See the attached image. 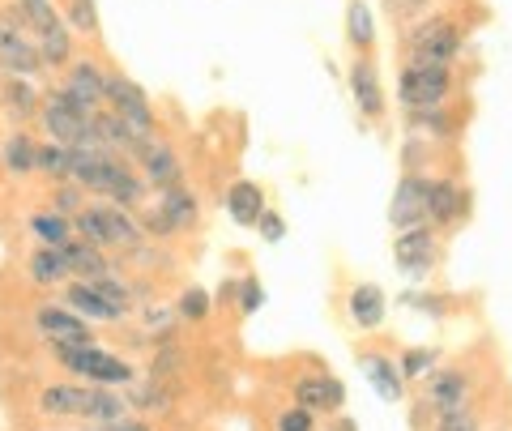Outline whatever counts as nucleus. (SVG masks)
I'll list each match as a JSON object with an SVG mask.
<instances>
[{
  "label": "nucleus",
  "instance_id": "12",
  "mask_svg": "<svg viewBox=\"0 0 512 431\" xmlns=\"http://www.w3.org/2000/svg\"><path fill=\"white\" fill-rule=\"evenodd\" d=\"M466 397H470V380H466V372H431V380H427V402H431V410L440 414H461L466 410Z\"/></svg>",
  "mask_w": 512,
  "mask_h": 431
},
{
  "label": "nucleus",
  "instance_id": "22",
  "mask_svg": "<svg viewBox=\"0 0 512 431\" xmlns=\"http://www.w3.org/2000/svg\"><path fill=\"white\" fill-rule=\"evenodd\" d=\"M350 321H355L359 329H376L384 321V291L372 282H363L350 291Z\"/></svg>",
  "mask_w": 512,
  "mask_h": 431
},
{
  "label": "nucleus",
  "instance_id": "34",
  "mask_svg": "<svg viewBox=\"0 0 512 431\" xmlns=\"http://www.w3.org/2000/svg\"><path fill=\"white\" fill-rule=\"evenodd\" d=\"M175 308H180L184 321L197 325V321H205V316H210V295H205L201 286H188V291L180 295V303H175Z\"/></svg>",
  "mask_w": 512,
  "mask_h": 431
},
{
  "label": "nucleus",
  "instance_id": "38",
  "mask_svg": "<svg viewBox=\"0 0 512 431\" xmlns=\"http://www.w3.org/2000/svg\"><path fill=\"white\" fill-rule=\"evenodd\" d=\"M431 363H436V355H431V350H410L406 363L397 367V372H402V376H423V372H431Z\"/></svg>",
  "mask_w": 512,
  "mask_h": 431
},
{
  "label": "nucleus",
  "instance_id": "29",
  "mask_svg": "<svg viewBox=\"0 0 512 431\" xmlns=\"http://www.w3.org/2000/svg\"><path fill=\"white\" fill-rule=\"evenodd\" d=\"M39 60H43V69L52 65V69H60V65H69L73 60V35L69 30H52V35H43L39 39Z\"/></svg>",
  "mask_w": 512,
  "mask_h": 431
},
{
  "label": "nucleus",
  "instance_id": "32",
  "mask_svg": "<svg viewBox=\"0 0 512 431\" xmlns=\"http://www.w3.org/2000/svg\"><path fill=\"white\" fill-rule=\"evenodd\" d=\"M35 171H43V175H52V180H69V150L64 146H39V154H35Z\"/></svg>",
  "mask_w": 512,
  "mask_h": 431
},
{
  "label": "nucleus",
  "instance_id": "7",
  "mask_svg": "<svg viewBox=\"0 0 512 431\" xmlns=\"http://www.w3.org/2000/svg\"><path fill=\"white\" fill-rule=\"evenodd\" d=\"M410 52L414 60H427V65H453L461 52V30L453 22H427L410 35Z\"/></svg>",
  "mask_w": 512,
  "mask_h": 431
},
{
  "label": "nucleus",
  "instance_id": "17",
  "mask_svg": "<svg viewBox=\"0 0 512 431\" xmlns=\"http://www.w3.org/2000/svg\"><path fill=\"white\" fill-rule=\"evenodd\" d=\"M227 210H231V218L239 222V227H256V218L265 214V193L252 180H235L227 188Z\"/></svg>",
  "mask_w": 512,
  "mask_h": 431
},
{
  "label": "nucleus",
  "instance_id": "1",
  "mask_svg": "<svg viewBox=\"0 0 512 431\" xmlns=\"http://www.w3.org/2000/svg\"><path fill=\"white\" fill-rule=\"evenodd\" d=\"M69 175L77 188L111 197L120 210L141 201V180L124 163H116L107 150H69Z\"/></svg>",
  "mask_w": 512,
  "mask_h": 431
},
{
  "label": "nucleus",
  "instance_id": "2",
  "mask_svg": "<svg viewBox=\"0 0 512 431\" xmlns=\"http://www.w3.org/2000/svg\"><path fill=\"white\" fill-rule=\"evenodd\" d=\"M73 231L99 252L103 248H133V244H141V227L120 210V205H90V210H82L73 218Z\"/></svg>",
  "mask_w": 512,
  "mask_h": 431
},
{
  "label": "nucleus",
  "instance_id": "28",
  "mask_svg": "<svg viewBox=\"0 0 512 431\" xmlns=\"http://www.w3.org/2000/svg\"><path fill=\"white\" fill-rule=\"evenodd\" d=\"M124 397L120 393H111V389H99V385H90V406H86V419L94 423H111V419H124Z\"/></svg>",
  "mask_w": 512,
  "mask_h": 431
},
{
  "label": "nucleus",
  "instance_id": "4",
  "mask_svg": "<svg viewBox=\"0 0 512 431\" xmlns=\"http://www.w3.org/2000/svg\"><path fill=\"white\" fill-rule=\"evenodd\" d=\"M73 376H86V385H99V389H116L133 380V367H128L120 355H111L103 346H82V350H69V355H56Z\"/></svg>",
  "mask_w": 512,
  "mask_h": 431
},
{
  "label": "nucleus",
  "instance_id": "30",
  "mask_svg": "<svg viewBox=\"0 0 512 431\" xmlns=\"http://www.w3.org/2000/svg\"><path fill=\"white\" fill-rule=\"evenodd\" d=\"M0 99H5L9 116H18V120H26V116H35V111H39V94L30 90L26 77H22V82H18V77H13V82L5 86V94H0Z\"/></svg>",
  "mask_w": 512,
  "mask_h": 431
},
{
  "label": "nucleus",
  "instance_id": "6",
  "mask_svg": "<svg viewBox=\"0 0 512 431\" xmlns=\"http://www.w3.org/2000/svg\"><path fill=\"white\" fill-rule=\"evenodd\" d=\"M107 103H111V116H120L137 137H154V107L137 82L107 77Z\"/></svg>",
  "mask_w": 512,
  "mask_h": 431
},
{
  "label": "nucleus",
  "instance_id": "3",
  "mask_svg": "<svg viewBox=\"0 0 512 431\" xmlns=\"http://www.w3.org/2000/svg\"><path fill=\"white\" fill-rule=\"evenodd\" d=\"M448 86H453V73L448 65H427V60H410L402 69V82H397V99H402L406 111H427L440 107Z\"/></svg>",
  "mask_w": 512,
  "mask_h": 431
},
{
  "label": "nucleus",
  "instance_id": "35",
  "mask_svg": "<svg viewBox=\"0 0 512 431\" xmlns=\"http://www.w3.org/2000/svg\"><path fill=\"white\" fill-rule=\"evenodd\" d=\"M90 286H94V291H99L107 303H111V308H116L120 316L128 312V291H124V286L116 282V278H107V274H99V278H90Z\"/></svg>",
  "mask_w": 512,
  "mask_h": 431
},
{
  "label": "nucleus",
  "instance_id": "10",
  "mask_svg": "<svg viewBox=\"0 0 512 431\" xmlns=\"http://www.w3.org/2000/svg\"><path fill=\"white\" fill-rule=\"evenodd\" d=\"M137 158H141V171H146V184H154V188H175L184 180V167H180V158H175L163 141H154V137H146L137 146Z\"/></svg>",
  "mask_w": 512,
  "mask_h": 431
},
{
  "label": "nucleus",
  "instance_id": "9",
  "mask_svg": "<svg viewBox=\"0 0 512 431\" xmlns=\"http://www.w3.org/2000/svg\"><path fill=\"white\" fill-rule=\"evenodd\" d=\"M393 261L402 265L410 278H423L431 269V261H436V231H431V227H410L393 244Z\"/></svg>",
  "mask_w": 512,
  "mask_h": 431
},
{
  "label": "nucleus",
  "instance_id": "16",
  "mask_svg": "<svg viewBox=\"0 0 512 431\" xmlns=\"http://www.w3.org/2000/svg\"><path fill=\"white\" fill-rule=\"evenodd\" d=\"M350 94H355L363 116H380L384 111V90H380V77H376L372 60H359V65L350 69Z\"/></svg>",
  "mask_w": 512,
  "mask_h": 431
},
{
  "label": "nucleus",
  "instance_id": "31",
  "mask_svg": "<svg viewBox=\"0 0 512 431\" xmlns=\"http://www.w3.org/2000/svg\"><path fill=\"white\" fill-rule=\"evenodd\" d=\"M346 35L355 47H367L376 39V26H372V9L363 5V0H350V9H346Z\"/></svg>",
  "mask_w": 512,
  "mask_h": 431
},
{
  "label": "nucleus",
  "instance_id": "26",
  "mask_svg": "<svg viewBox=\"0 0 512 431\" xmlns=\"http://www.w3.org/2000/svg\"><path fill=\"white\" fill-rule=\"evenodd\" d=\"M26 274H30V282H39V286H60L64 278H69V265H64L60 248H39L35 257L26 261Z\"/></svg>",
  "mask_w": 512,
  "mask_h": 431
},
{
  "label": "nucleus",
  "instance_id": "41",
  "mask_svg": "<svg viewBox=\"0 0 512 431\" xmlns=\"http://www.w3.org/2000/svg\"><path fill=\"white\" fill-rule=\"evenodd\" d=\"M90 431H150V423H141V419H111V423H94Z\"/></svg>",
  "mask_w": 512,
  "mask_h": 431
},
{
  "label": "nucleus",
  "instance_id": "13",
  "mask_svg": "<svg viewBox=\"0 0 512 431\" xmlns=\"http://www.w3.org/2000/svg\"><path fill=\"white\" fill-rule=\"evenodd\" d=\"M0 65H5L13 77H35L43 69L39 47H30L18 35V26H9V22H0Z\"/></svg>",
  "mask_w": 512,
  "mask_h": 431
},
{
  "label": "nucleus",
  "instance_id": "15",
  "mask_svg": "<svg viewBox=\"0 0 512 431\" xmlns=\"http://www.w3.org/2000/svg\"><path fill=\"white\" fill-rule=\"evenodd\" d=\"M295 397L303 410H338L346 402V389L333 376H303L295 385Z\"/></svg>",
  "mask_w": 512,
  "mask_h": 431
},
{
  "label": "nucleus",
  "instance_id": "14",
  "mask_svg": "<svg viewBox=\"0 0 512 431\" xmlns=\"http://www.w3.org/2000/svg\"><path fill=\"white\" fill-rule=\"evenodd\" d=\"M64 90H69L86 111H99V103H107V77L99 73V65H90V60H77V65L69 69Z\"/></svg>",
  "mask_w": 512,
  "mask_h": 431
},
{
  "label": "nucleus",
  "instance_id": "33",
  "mask_svg": "<svg viewBox=\"0 0 512 431\" xmlns=\"http://www.w3.org/2000/svg\"><path fill=\"white\" fill-rule=\"evenodd\" d=\"M69 22L77 35H99V5L94 0H69Z\"/></svg>",
  "mask_w": 512,
  "mask_h": 431
},
{
  "label": "nucleus",
  "instance_id": "39",
  "mask_svg": "<svg viewBox=\"0 0 512 431\" xmlns=\"http://www.w3.org/2000/svg\"><path fill=\"white\" fill-rule=\"evenodd\" d=\"M261 303H265V291H261V286H256V282L248 278L244 286H239V308H244V312L252 316L256 308H261Z\"/></svg>",
  "mask_w": 512,
  "mask_h": 431
},
{
  "label": "nucleus",
  "instance_id": "19",
  "mask_svg": "<svg viewBox=\"0 0 512 431\" xmlns=\"http://www.w3.org/2000/svg\"><path fill=\"white\" fill-rule=\"evenodd\" d=\"M158 214L167 218L171 231H184V227H192V222H197L201 205H197V197H192V188L175 184V188H167V193H163V205H158Z\"/></svg>",
  "mask_w": 512,
  "mask_h": 431
},
{
  "label": "nucleus",
  "instance_id": "42",
  "mask_svg": "<svg viewBox=\"0 0 512 431\" xmlns=\"http://www.w3.org/2000/svg\"><path fill=\"white\" fill-rule=\"evenodd\" d=\"M256 227H261V235L269 239V244H278V239H282V218L278 214H261V218H256Z\"/></svg>",
  "mask_w": 512,
  "mask_h": 431
},
{
  "label": "nucleus",
  "instance_id": "24",
  "mask_svg": "<svg viewBox=\"0 0 512 431\" xmlns=\"http://www.w3.org/2000/svg\"><path fill=\"white\" fill-rule=\"evenodd\" d=\"M457 214H461V188L448 184V180H431V188H427V218L444 227V222H457Z\"/></svg>",
  "mask_w": 512,
  "mask_h": 431
},
{
  "label": "nucleus",
  "instance_id": "8",
  "mask_svg": "<svg viewBox=\"0 0 512 431\" xmlns=\"http://www.w3.org/2000/svg\"><path fill=\"white\" fill-rule=\"evenodd\" d=\"M427 188L431 180H423V175H406L402 184H397V193H393V205H389V218H393V227H423L427 222Z\"/></svg>",
  "mask_w": 512,
  "mask_h": 431
},
{
  "label": "nucleus",
  "instance_id": "25",
  "mask_svg": "<svg viewBox=\"0 0 512 431\" xmlns=\"http://www.w3.org/2000/svg\"><path fill=\"white\" fill-rule=\"evenodd\" d=\"M363 367H367V380H372V389L384 397V402H402V372L393 367V359L367 355Z\"/></svg>",
  "mask_w": 512,
  "mask_h": 431
},
{
  "label": "nucleus",
  "instance_id": "11",
  "mask_svg": "<svg viewBox=\"0 0 512 431\" xmlns=\"http://www.w3.org/2000/svg\"><path fill=\"white\" fill-rule=\"evenodd\" d=\"M90 406V385H47L35 397V410L47 419H86Z\"/></svg>",
  "mask_w": 512,
  "mask_h": 431
},
{
  "label": "nucleus",
  "instance_id": "40",
  "mask_svg": "<svg viewBox=\"0 0 512 431\" xmlns=\"http://www.w3.org/2000/svg\"><path fill=\"white\" fill-rule=\"evenodd\" d=\"M440 431H478V423H474V414H444L440 419Z\"/></svg>",
  "mask_w": 512,
  "mask_h": 431
},
{
  "label": "nucleus",
  "instance_id": "5",
  "mask_svg": "<svg viewBox=\"0 0 512 431\" xmlns=\"http://www.w3.org/2000/svg\"><path fill=\"white\" fill-rule=\"evenodd\" d=\"M35 329L43 333V342H52V355H69V350L90 346V325L69 308H56V303H43L35 308Z\"/></svg>",
  "mask_w": 512,
  "mask_h": 431
},
{
  "label": "nucleus",
  "instance_id": "36",
  "mask_svg": "<svg viewBox=\"0 0 512 431\" xmlns=\"http://www.w3.org/2000/svg\"><path fill=\"white\" fill-rule=\"evenodd\" d=\"M82 210H86V201H82V193H77V188H60V193L52 197V214H60V218L82 214Z\"/></svg>",
  "mask_w": 512,
  "mask_h": 431
},
{
  "label": "nucleus",
  "instance_id": "37",
  "mask_svg": "<svg viewBox=\"0 0 512 431\" xmlns=\"http://www.w3.org/2000/svg\"><path fill=\"white\" fill-rule=\"evenodd\" d=\"M278 431H312V410H303V406L282 410L278 414Z\"/></svg>",
  "mask_w": 512,
  "mask_h": 431
},
{
  "label": "nucleus",
  "instance_id": "18",
  "mask_svg": "<svg viewBox=\"0 0 512 431\" xmlns=\"http://www.w3.org/2000/svg\"><path fill=\"white\" fill-rule=\"evenodd\" d=\"M69 312H77L82 321L90 325V321H120V312L111 308V303L94 291L90 282H73L69 286Z\"/></svg>",
  "mask_w": 512,
  "mask_h": 431
},
{
  "label": "nucleus",
  "instance_id": "21",
  "mask_svg": "<svg viewBox=\"0 0 512 431\" xmlns=\"http://www.w3.org/2000/svg\"><path fill=\"white\" fill-rule=\"evenodd\" d=\"M60 257H64V265H69V274H77L82 282H90V278L107 274V261H103V252H99V248H90L86 239H69V244L60 248Z\"/></svg>",
  "mask_w": 512,
  "mask_h": 431
},
{
  "label": "nucleus",
  "instance_id": "20",
  "mask_svg": "<svg viewBox=\"0 0 512 431\" xmlns=\"http://www.w3.org/2000/svg\"><path fill=\"white\" fill-rule=\"evenodd\" d=\"M13 22L35 30V35H52V30H60V13L52 0H13Z\"/></svg>",
  "mask_w": 512,
  "mask_h": 431
},
{
  "label": "nucleus",
  "instance_id": "27",
  "mask_svg": "<svg viewBox=\"0 0 512 431\" xmlns=\"http://www.w3.org/2000/svg\"><path fill=\"white\" fill-rule=\"evenodd\" d=\"M30 231H35V239H43V248H64L73 239V222L52 214V210H43V214L30 218Z\"/></svg>",
  "mask_w": 512,
  "mask_h": 431
},
{
  "label": "nucleus",
  "instance_id": "23",
  "mask_svg": "<svg viewBox=\"0 0 512 431\" xmlns=\"http://www.w3.org/2000/svg\"><path fill=\"white\" fill-rule=\"evenodd\" d=\"M35 137H26V133H9L5 137V146H0V163H5L9 175H35Z\"/></svg>",
  "mask_w": 512,
  "mask_h": 431
}]
</instances>
